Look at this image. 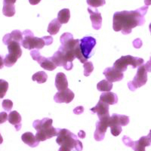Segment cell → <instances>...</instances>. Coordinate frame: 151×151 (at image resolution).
Returning <instances> with one entry per match:
<instances>
[{
	"label": "cell",
	"mask_w": 151,
	"mask_h": 151,
	"mask_svg": "<svg viewBox=\"0 0 151 151\" xmlns=\"http://www.w3.org/2000/svg\"><path fill=\"white\" fill-rule=\"evenodd\" d=\"M92 113H96L99 119L110 116L109 115V105L100 100L94 107L91 109Z\"/></svg>",
	"instance_id": "obj_17"
},
{
	"label": "cell",
	"mask_w": 151,
	"mask_h": 151,
	"mask_svg": "<svg viewBox=\"0 0 151 151\" xmlns=\"http://www.w3.org/2000/svg\"><path fill=\"white\" fill-rule=\"evenodd\" d=\"M8 49L9 54L5 56L4 59L5 66L11 67L16 64L18 58H20L22 55V50H21L20 42L17 41H11L8 43Z\"/></svg>",
	"instance_id": "obj_7"
},
{
	"label": "cell",
	"mask_w": 151,
	"mask_h": 151,
	"mask_svg": "<svg viewBox=\"0 0 151 151\" xmlns=\"http://www.w3.org/2000/svg\"><path fill=\"white\" fill-rule=\"evenodd\" d=\"M60 42L61 45L58 50H60L69 62L73 63L75 58L79 59L83 64L87 61L81 52L80 40H75L71 33H64L60 36Z\"/></svg>",
	"instance_id": "obj_2"
},
{
	"label": "cell",
	"mask_w": 151,
	"mask_h": 151,
	"mask_svg": "<svg viewBox=\"0 0 151 151\" xmlns=\"http://www.w3.org/2000/svg\"><path fill=\"white\" fill-rule=\"evenodd\" d=\"M84 111V108H83V106H79L77 107H76L73 110V113L76 115H79V114H82Z\"/></svg>",
	"instance_id": "obj_34"
},
{
	"label": "cell",
	"mask_w": 151,
	"mask_h": 151,
	"mask_svg": "<svg viewBox=\"0 0 151 151\" xmlns=\"http://www.w3.org/2000/svg\"><path fill=\"white\" fill-rule=\"evenodd\" d=\"M78 137L82 138V139L85 138V137H86V132H85L84 131H80V132H79V134H78Z\"/></svg>",
	"instance_id": "obj_37"
},
{
	"label": "cell",
	"mask_w": 151,
	"mask_h": 151,
	"mask_svg": "<svg viewBox=\"0 0 151 151\" xmlns=\"http://www.w3.org/2000/svg\"><path fill=\"white\" fill-rule=\"evenodd\" d=\"M52 122L53 120L50 118H44L41 120L37 119L33 122V128L37 131L36 137L40 142L58 136L59 129L54 128L52 126Z\"/></svg>",
	"instance_id": "obj_4"
},
{
	"label": "cell",
	"mask_w": 151,
	"mask_h": 151,
	"mask_svg": "<svg viewBox=\"0 0 151 151\" xmlns=\"http://www.w3.org/2000/svg\"><path fill=\"white\" fill-rule=\"evenodd\" d=\"M2 142H3V138H2V135H1V134H0V144H2Z\"/></svg>",
	"instance_id": "obj_41"
},
{
	"label": "cell",
	"mask_w": 151,
	"mask_h": 151,
	"mask_svg": "<svg viewBox=\"0 0 151 151\" xmlns=\"http://www.w3.org/2000/svg\"><path fill=\"white\" fill-rule=\"evenodd\" d=\"M144 66H145V67H146L147 71L149 73H151V57H150V59L147 62V64Z\"/></svg>",
	"instance_id": "obj_36"
},
{
	"label": "cell",
	"mask_w": 151,
	"mask_h": 151,
	"mask_svg": "<svg viewBox=\"0 0 151 151\" xmlns=\"http://www.w3.org/2000/svg\"><path fill=\"white\" fill-rule=\"evenodd\" d=\"M16 0H4L3 9L2 12L3 14L6 17H12L15 14V7L14 3Z\"/></svg>",
	"instance_id": "obj_22"
},
{
	"label": "cell",
	"mask_w": 151,
	"mask_h": 151,
	"mask_svg": "<svg viewBox=\"0 0 151 151\" xmlns=\"http://www.w3.org/2000/svg\"><path fill=\"white\" fill-rule=\"evenodd\" d=\"M29 2L31 5H35L40 3V2H41V0H29Z\"/></svg>",
	"instance_id": "obj_38"
},
{
	"label": "cell",
	"mask_w": 151,
	"mask_h": 151,
	"mask_svg": "<svg viewBox=\"0 0 151 151\" xmlns=\"http://www.w3.org/2000/svg\"><path fill=\"white\" fill-rule=\"evenodd\" d=\"M24 40V36L23 33H21L20 30H14L11 33L6 34L3 37V43L7 45L8 43L11 41H17L18 42H21Z\"/></svg>",
	"instance_id": "obj_20"
},
{
	"label": "cell",
	"mask_w": 151,
	"mask_h": 151,
	"mask_svg": "<svg viewBox=\"0 0 151 151\" xmlns=\"http://www.w3.org/2000/svg\"><path fill=\"white\" fill-rule=\"evenodd\" d=\"M84 67V76H88L94 70V66H93L92 62L91 61H86L83 64Z\"/></svg>",
	"instance_id": "obj_30"
},
{
	"label": "cell",
	"mask_w": 151,
	"mask_h": 151,
	"mask_svg": "<svg viewBox=\"0 0 151 151\" xmlns=\"http://www.w3.org/2000/svg\"><path fill=\"white\" fill-rule=\"evenodd\" d=\"M148 6H143L134 11H122L114 13L113 17V28L116 32H122L127 35L132 33L133 28L142 26L145 23V14Z\"/></svg>",
	"instance_id": "obj_1"
},
{
	"label": "cell",
	"mask_w": 151,
	"mask_h": 151,
	"mask_svg": "<svg viewBox=\"0 0 151 151\" xmlns=\"http://www.w3.org/2000/svg\"><path fill=\"white\" fill-rule=\"evenodd\" d=\"M100 100L106 103V104L113 105L118 102V97L115 93L108 91V92H103V94H101V95L100 96Z\"/></svg>",
	"instance_id": "obj_24"
},
{
	"label": "cell",
	"mask_w": 151,
	"mask_h": 151,
	"mask_svg": "<svg viewBox=\"0 0 151 151\" xmlns=\"http://www.w3.org/2000/svg\"><path fill=\"white\" fill-rule=\"evenodd\" d=\"M122 142L125 146L132 147L134 151H145V147L151 144L150 139L148 136H143L138 141H133L130 137L125 135L122 137Z\"/></svg>",
	"instance_id": "obj_9"
},
{
	"label": "cell",
	"mask_w": 151,
	"mask_h": 151,
	"mask_svg": "<svg viewBox=\"0 0 151 151\" xmlns=\"http://www.w3.org/2000/svg\"><path fill=\"white\" fill-rule=\"evenodd\" d=\"M70 18V9H62L58 14V20L61 24L68 23Z\"/></svg>",
	"instance_id": "obj_26"
},
{
	"label": "cell",
	"mask_w": 151,
	"mask_h": 151,
	"mask_svg": "<svg viewBox=\"0 0 151 151\" xmlns=\"http://www.w3.org/2000/svg\"><path fill=\"white\" fill-rule=\"evenodd\" d=\"M113 88V83L107 80H101L97 85V89L102 92H108Z\"/></svg>",
	"instance_id": "obj_27"
},
{
	"label": "cell",
	"mask_w": 151,
	"mask_h": 151,
	"mask_svg": "<svg viewBox=\"0 0 151 151\" xmlns=\"http://www.w3.org/2000/svg\"><path fill=\"white\" fill-rule=\"evenodd\" d=\"M147 136L150 137V142H151V130L150 131V133H149V134H148Z\"/></svg>",
	"instance_id": "obj_42"
},
{
	"label": "cell",
	"mask_w": 151,
	"mask_h": 151,
	"mask_svg": "<svg viewBox=\"0 0 151 151\" xmlns=\"http://www.w3.org/2000/svg\"><path fill=\"white\" fill-rule=\"evenodd\" d=\"M86 1H87L88 5L94 8V9L101 7V6L104 5L105 3H106L105 0H86Z\"/></svg>",
	"instance_id": "obj_31"
},
{
	"label": "cell",
	"mask_w": 151,
	"mask_h": 151,
	"mask_svg": "<svg viewBox=\"0 0 151 151\" xmlns=\"http://www.w3.org/2000/svg\"><path fill=\"white\" fill-rule=\"evenodd\" d=\"M149 29H150V33H151V23H150V24L149 25Z\"/></svg>",
	"instance_id": "obj_43"
},
{
	"label": "cell",
	"mask_w": 151,
	"mask_h": 151,
	"mask_svg": "<svg viewBox=\"0 0 151 151\" xmlns=\"http://www.w3.org/2000/svg\"><path fill=\"white\" fill-rule=\"evenodd\" d=\"M57 144L60 146L58 151H82L83 143L78 139L77 136L68 129H59L57 136Z\"/></svg>",
	"instance_id": "obj_3"
},
{
	"label": "cell",
	"mask_w": 151,
	"mask_h": 151,
	"mask_svg": "<svg viewBox=\"0 0 151 151\" xmlns=\"http://www.w3.org/2000/svg\"><path fill=\"white\" fill-rule=\"evenodd\" d=\"M24 40L21 42V45L28 50L42 49L45 45H50L53 43V38L52 36H43L42 38L35 37L33 33L29 29L23 32Z\"/></svg>",
	"instance_id": "obj_5"
},
{
	"label": "cell",
	"mask_w": 151,
	"mask_h": 151,
	"mask_svg": "<svg viewBox=\"0 0 151 151\" xmlns=\"http://www.w3.org/2000/svg\"><path fill=\"white\" fill-rule=\"evenodd\" d=\"M21 140L24 144H27L30 147H36L40 144V141L36 139V135H34L32 132H29L23 134L21 136Z\"/></svg>",
	"instance_id": "obj_23"
},
{
	"label": "cell",
	"mask_w": 151,
	"mask_h": 151,
	"mask_svg": "<svg viewBox=\"0 0 151 151\" xmlns=\"http://www.w3.org/2000/svg\"><path fill=\"white\" fill-rule=\"evenodd\" d=\"M30 55L33 60L37 61L40 64V67L44 69V70H46L48 71H53L54 70L56 69L57 66L52 61L51 58L42 57L40 55V52H39V50H31Z\"/></svg>",
	"instance_id": "obj_10"
},
{
	"label": "cell",
	"mask_w": 151,
	"mask_h": 151,
	"mask_svg": "<svg viewBox=\"0 0 151 151\" xmlns=\"http://www.w3.org/2000/svg\"><path fill=\"white\" fill-rule=\"evenodd\" d=\"M74 97H75L74 93L70 89L67 88V89L64 90V91H58L55 94V96H54V101L56 103L58 104H69L73 100Z\"/></svg>",
	"instance_id": "obj_15"
},
{
	"label": "cell",
	"mask_w": 151,
	"mask_h": 151,
	"mask_svg": "<svg viewBox=\"0 0 151 151\" xmlns=\"http://www.w3.org/2000/svg\"><path fill=\"white\" fill-rule=\"evenodd\" d=\"M55 86L58 91H64L68 88V81L64 73H57L55 77Z\"/></svg>",
	"instance_id": "obj_19"
},
{
	"label": "cell",
	"mask_w": 151,
	"mask_h": 151,
	"mask_svg": "<svg viewBox=\"0 0 151 151\" xmlns=\"http://www.w3.org/2000/svg\"><path fill=\"white\" fill-rule=\"evenodd\" d=\"M51 59L57 67H63L66 70H71L73 67V63H70L67 60L60 50H58L53 56L51 57Z\"/></svg>",
	"instance_id": "obj_13"
},
{
	"label": "cell",
	"mask_w": 151,
	"mask_h": 151,
	"mask_svg": "<svg viewBox=\"0 0 151 151\" xmlns=\"http://www.w3.org/2000/svg\"><path fill=\"white\" fill-rule=\"evenodd\" d=\"M129 123V117L125 115L113 114L109 119V127L113 126H125Z\"/></svg>",
	"instance_id": "obj_16"
},
{
	"label": "cell",
	"mask_w": 151,
	"mask_h": 151,
	"mask_svg": "<svg viewBox=\"0 0 151 151\" xmlns=\"http://www.w3.org/2000/svg\"><path fill=\"white\" fill-rule=\"evenodd\" d=\"M110 116L101 119L96 123V130L94 132V137L97 141H101L104 138L106 129L109 127V119Z\"/></svg>",
	"instance_id": "obj_12"
},
{
	"label": "cell",
	"mask_w": 151,
	"mask_h": 151,
	"mask_svg": "<svg viewBox=\"0 0 151 151\" xmlns=\"http://www.w3.org/2000/svg\"><path fill=\"white\" fill-rule=\"evenodd\" d=\"M144 3L146 6H150L151 5V0H144Z\"/></svg>",
	"instance_id": "obj_40"
},
{
	"label": "cell",
	"mask_w": 151,
	"mask_h": 151,
	"mask_svg": "<svg viewBox=\"0 0 151 151\" xmlns=\"http://www.w3.org/2000/svg\"><path fill=\"white\" fill-rule=\"evenodd\" d=\"M2 107H3L4 110L7 112H10L11 110L13 107V102L9 99H5L2 101Z\"/></svg>",
	"instance_id": "obj_32"
},
{
	"label": "cell",
	"mask_w": 151,
	"mask_h": 151,
	"mask_svg": "<svg viewBox=\"0 0 151 151\" xmlns=\"http://www.w3.org/2000/svg\"><path fill=\"white\" fill-rule=\"evenodd\" d=\"M144 63V59L141 58L133 57L132 55H126V56H122L120 58L116 60L113 64V67L123 73L127 70L129 65L132 66V68L134 69L143 65Z\"/></svg>",
	"instance_id": "obj_6"
},
{
	"label": "cell",
	"mask_w": 151,
	"mask_h": 151,
	"mask_svg": "<svg viewBox=\"0 0 151 151\" xmlns=\"http://www.w3.org/2000/svg\"><path fill=\"white\" fill-rule=\"evenodd\" d=\"M88 12L90 14V19H91L92 27L96 30L101 29L102 25V17L101 14L95 9H91V8H88Z\"/></svg>",
	"instance_id": "obj_18"
},
{
	"label": "cell",
	"mask_w": 151,
	"mask_h": 151,
	"mask_svg": "<svg viewBox=\"0 0 151 151\" xmlns=\"http://www.w3.org/2000/svg\"><path fill=\"white\" fill-rule=\"evenodd\" d=\"M32 79H33V81H35V82L39 83V84L45 83L47 79H48V75L44 71H39V72L33 74V76H32Z\"/></svg>",
	"instance_id": "obj_28"
},
{
	"label": "cell",
	"mask_w": 151,
	"mask_h": 151,
	"mask_svg": "<svg viewBox=\"0 0 151 151\" xmlns=\"http://www.w3.org/2000/svg\"><path fill=\"white\" fill-rule=\"evenodd\" d=\"M8 120L10 122V124L13 125L15 127L16 131H20L21 129V116L20 115V113L18 112L12 111L9 114V117H8Z\"/></svg>",
	"instance_id": "obj_21"
},
{
	"label": "cell",
	"mask_w": 151,
	"mask_h": 151,
	"mask_svg": "<svg viewBox=\"0 0 151 151\" xmlns=\"http://www.w3.org/2000/svg\"><path fill=\"white\" fill-rule=\"evenodd\" d=\"M9 89V83L4 79H0V99L5 97Z\"/></svg>",
	"instance_id": "obj_29"
},
{
	"label": "cell",
	"mask_w": 151,
	"mask_h": 151,
	"mask_svg": "<svg viewBox=\"0 0 151 151\" xmlns=\"http://www.w3.org/2000/svg\"><path fill=\"white\" fill-rule=\"evenodd\" d=\"M61 27V24L59 22L58 18H55L52 20L50 24H48V33H49L50 36H53V35H56L57 33H58L59 30Z\"/></svg>",
	"instance_id": "obj_25"
},
{
	"label": "cell",
	"mask_w": 151,
	"mask_h": 151,
	"mask_svg": "<svg viewBox=\"0 0 151 151\" xmlns=\"http://www.w3.org/2000/svg\"><path fill=\"white\" fill-rule=\"evenodd\" d=\"M4 65H5V64H4V60L2 58V57L0 55V69L3 68Z\"/></svg>",
	"instance_id": "obj_39"
},
{
	"label": "cell",
	"mask_w": 151,
	"mask_h": 151,
	"mask_svg": "<svg viewBox=\"0 0 151 151\" xmlns=\"http://www.w3.org/2000/svg\"><path fill=\"white\" fill-rule=\"evenodd\" d=\"M133 45H134V46L135 47V48H139L141 47V45H142V42H141V40H140V39H137L135 41L133 42Z\"/></svg>",
	"instance_id": "obj_35"
},
{
	"label": "cell",
	"mask_w": 151,
	"mask_h": 151,
	"mask_svg": "<svg viewBox=\"0 0 151 151\" xmlns=\"http://www.w3.org/2000/svg\"><path fill=\"white\" fill-rule=\"evenodd\" d=\"M147 82V71L144 65L138 67L137 73L133 80L128 83V87L132 91H135L137 88L144 86Z\"/></svg>",
	"instance_id": "obj_8"
},
{
	"label": "cell",
	"mask_w": 151,
	"mask_h": 151,
	"mask_svg": "<svg viewBox=\"0 0 151 151\" xmlns=\"http://www.w3.org/2000/svg\"><path fill=\"white\" fill-rule=\"evenodd\" d=\"M8 117H9V116H8L6 112H1L0 113V124H2L6 122L8 120Z\"/></svg>",
	"instance_id": "obj_33"
},
{
	"label": "cell",
	"mask_w": 151,
	"mask_h": 151,
	"mask_svg": "<svg viewBox=\"0 0 151 151\" xmlns=\"http://www.w3.org/2000/svg\"><path fill=\"white\" fill-rule=\"evenodd\" d=\"M104 75L105 76L106 80L110 83L119 82L124 78L123 73L118 70L115 67H106L104 70Z\"/></svg>",
	"instance_id": "obj_14"
},
{
	"label": "cell",
	"mask_w": 151,
	"mask_h": 151,
	"mask_svg": "<svg viewBox=\"0 0 151 151\" xmlns=\"http://www.w3.org/2000/svg\"><path fill=\"white\" fill-rule=\"evenodd\" d=\"M96 45V40L92 36H85L80 40V48L85 58L88 60L91 56V53Z\"/></svg>",
	"instance_id": "obj_11"
}]
</instances>
